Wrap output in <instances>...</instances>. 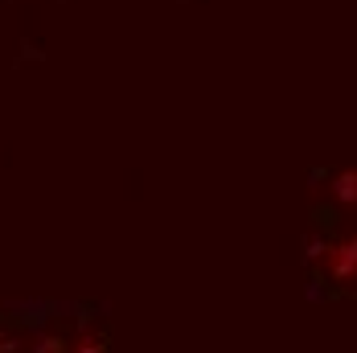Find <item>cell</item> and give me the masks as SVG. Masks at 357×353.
Masks as SVG:
<instances>
[{
  "instance_id": "obj_1",
  "label": "cell",
  "mask_w": 357,
  "mask_h": 353,
  "mask_svg": "<svg viewBox=\"0 0 357 353\" xmlns=\"http://www.w3.org/2000/svg\"><path fill=\"white\" fill-rule=\"evenodd\" d=\"M321 276L337 287H357V234H345L321 250Z\"/></svg>"
},
{
  "instance_id": "obj_2",
  "label": "cell",
  "mask_w": 357,
  "mask_h": 353,
  "mask_svg": "<svg viewBox=\"0 0 357 353\" xmlns=\"http://www.w3.org/2000/svg\"><path fill=\"white\" fill-rule=\"evenodd\" d=\"M337 197H345V202H357V173H345L337 181Z\"/></svg>"
}]
</instances>
